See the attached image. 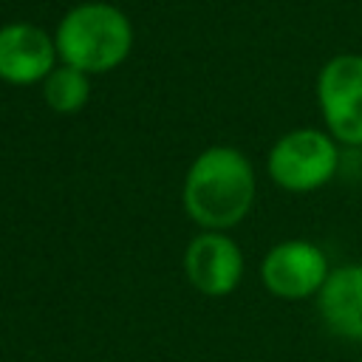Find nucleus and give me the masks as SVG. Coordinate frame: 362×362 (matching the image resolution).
Listing matches in <instances>:
<instances>
[{"mask_svg": "<svg viewBox=\"0 0 362 362\" xmlns=\"http://www.w3.org/2000/svg\"><path fill=\"white\" fill-rule=\"evenodd\" d=\"M317 314L342 339H362V263L331 269L317 294Z\"/></svg>", "mask_w": 362, "mask_h": 362, "instance_id": "nucleus-8", "label": "nucleus"}, {"mask_svg": "<svg viewBox=\"0 0 362 362\" xmlns=\"http://www.w3.org/2000/svg\"><path fill=\"white\" fill-rule=\"evenodd\" d=\"M339 167V147L328 130L320 127H297L283 133L269 156L266 170L269 178L286 192H314L325 187Z\"/></svg>", "mask_w": 362, "mask_h": 362, "instance_id": "nucleus-3", "label": "nucleus"}, {"mask_svg": "<svg viewBox=\"0 0 362 362\" xmlns=\"http://www.w3.org/2000/svg\"><path fill=\"white\" fill-rule=\"evenodd\" d=\"M359 362H362V354H359Z\"/></svg>", "mask_w": 362, "mask_h": 362, "instance_id": "nucleus-10", "label": "nucleus"}, {"mask_svg": "<svg viewBox=\"0 0 362 362\" xmlns=\"http://www.w3.org/2000/svg\"><path fill=\"white\" fill-rule=\"evenodd\" d=\"M57 42L42 25L6 23L0 25V79L14 88L42 85L59 65Z\"/></svg>", "mask_w": 362, "mask_h": 362, "instance_id": "nucleus-7", "label": "nucleus"}, {"mask_svg": "<svg viewBox=\"0 0 362 362\" xmlns=\"http://www.w3.org/2000/svg\"><path fill=\"white\" fill-rule=\"evenodd\" d=\"M184 274L206 297H226L243 280V249L226 232L201 229L184 249Z\"/></svg>", "mask_w": 362, "mask_h": 362, "instance_id": "nucleus-6", "label": "nucleus"}, {"mask_svg": "<svg viewBox=\"0 0 362 362\" xmlns=\"http://www.w3.org/2000/svg\"><path fill=\"white\" fill-rule=\"evenodd\" d=\"M317 107L337 144L362 147V54H337L320 68Z\"/></svg>", "mask_w": 362, "mask_h": 362, "instance_id": "nucleus-4", "label": "nucleus"}, {"mask_svg": "<svg viewBox=\"0 0 362 362\" xmlns=\"http://www.w3.org/2000/svg\"><path fill=\"white\" fill-rule=\"evenodd\" d=\"M257 178L252 161L229 144L201 150L187 167L181 204L187 218L206 232L238 226L255 204Z\"/></svg>", "mask_w": 362, "mask_h": 362, "instance_id": "nucleus-1", "label": "nucleus"}, {"mask_svg": "<svg viewBox=\"0 0 362 362\" xmlns=\"http://www.w3.org/2000/svg\"><path fill=\"white\" fill-rule=\"evenodd\" d=\"M42 99L54 113H79L90 99V76L59 62L42 82Z\"/></svg>", "mask_w": 362, "mask_h": 362, "instance_id": "nucleus-9", "label": "nucleus"}, {"mask_svg": "<svg viewBox=\"0 0 362 362\" xmlns=\"http://www.w3.org/2000/svg\"><path fill=\"white\" fill-rule=\"evenodd\" d=\"M328 274L331 266L325 252L305 238H288L274 243L260 263V280L266 291L280 300L317 297Z\"/></svg>", "mask_w": 362, "mask_h": 362, "instance_id": "nucleus-5", "label": "nucleus"}, {"mask_svg": "<svg viewBox=\"0 0 362 362\" xmlns=\"http://www.w3.org/2000/svg\"><path fill=\"white\" fill-rule=\"evenodd\" d=\"M59 62L82 74H107L119 68L133 48L130 17L105 0H88L68 8L54 31Z\"/></svg>", "mask_w": 362, "mask_h": 362, "instance_id": "nucleus-2", "label": "nucleus"}]
</instances>
